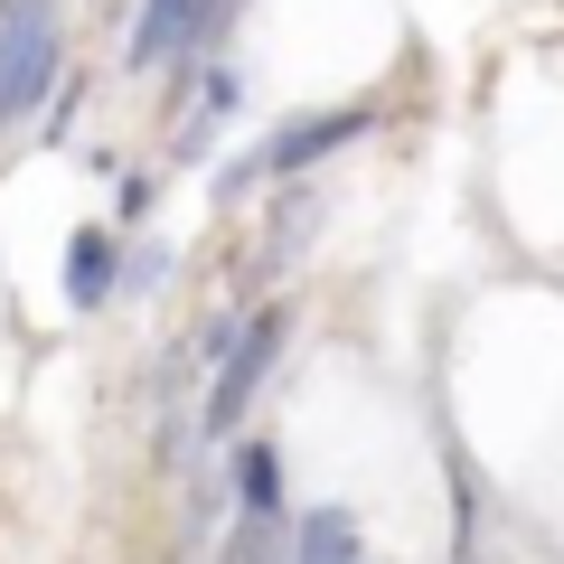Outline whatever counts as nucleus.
<instances>
[{
	"mask_svg": "<svg viewBox=\"0 0 564 564\" xmlns=\"http://www.w3.org/2000/svg\"><path fill=\"white\" fill-rule=\"evenodd\" d=\"M122 282V254H113V236H104V226H85L76 245H66V302L76 311H95L104 292H113Z\"/></svg>",
	"mask_w": 564,
	"mask_h": 564,
	"instance_id": "nucleus-5",
	"label": "nucleus"
},
{
	"mask_svg": "<svg viewBox=\"0 0 564 564\" xmlns=\"http://www.w3.org/2000/svg\"><path fill=\"white\" fill-rule=\"evenodd\" d=\"M292 564H367L358 518H348V508H311V518L292 527Z\"/></svg>",
	"mask_w": 564,
	"mask_h": 564,
	"instance_id": "nucleus-6",
	"label": "nucleus"
},
{
	"mask_svg": "<svg viewBox=\"0 0 564 564\" xmlns=\"http://www.w3.org/2000/svg\"><path fill=\"white\" fill-rule=\"evenodd\" d=\"M57 57H66L57 0H0V122H29L47 104Z\"/></svg>",
	"mask_w": 564,
	"mask_h": 564,
	"instance_id": "nucleus-1",
	"label": "nucleus"
},
{
	"mask_svg": "<svg viewBox=\"0 0 564 564\" xmlns=\"http://www.w3.org/2000/svg\"><path fill=\"white\" fill-rule=\"evenodd\" d=\"M217 564H292V555L273 545V518H245L236 536H226V555H217Z\"/></svg>",
	"mask_w": 564,
	"mask_h": 564,
	"instance_id": "nucleus-8",
	"label": "nucleus"
},
{
	"mask_svg": "<svg viewBox=\"0 0 564 564\" xmlns=\"http://www.w3.org/2000/svg\"><path fill=\"white\" fill-rule=\"evenodd\" d=\"M236 489H245L254 518H273V508H282V452L273 443H236Z\"/></svg>",
	"mask_w": 564,
	"mask_h": 564,
	"instance_id": "nucleus-7",
	"label": "nucleus"
},
{
	"mask_svg": "<svg viewBox=\"0 0 564 564\" xmlns=\"http://www.w3.org/2000/svg\"><path fill=\"white\" fill-rule=\"evenodd\" d=\"M161 273H170V254H161V245H141V254L122 263V282H141V292H151V282H161Z\"/></svg>",
	"mask_w": 564,
	"mask_h": 564,
	"instance_id": "nucleus-9",
	"label": "nucleus"
},
{
	"mask_svg": "<svg viewBox=\"0 0 564 564\" xmlns=\"http://www.w3.org/2000/svg\"><path fill=\"white\" fill-rule=\"evenodd\" d=\"M282 339H292V311H254L245 321V339L226 348V367H217V386H207V433H236V414L254 404V386L273 377V358H282Z\"/></svg>",
	"mask_w": 564,
	"mask_h": 564,
	"instance_id": "nucleus-3",
	"label": "nucleus"
},
{
	"mask_svg": "<svg viewBox=\"0 0 564 564\" xmlns=\"http://www.w3.org/2000/svg\"><path fill=\"white\" fill-rule=\"evenodd\" d=\"M226 20H236V0H198V39H217Z\"/></svg>",
	"mask_w": 564,
	"mask_h": 564,
	"instance_id": "nucleus-10",
	"label": "nucleus"
},
{
	"mask_svg": "<svg viewBox=\"0 0 564 564\" xmlns=\"http://www.w3.org/2000/svg\"><path fill=\"white\" fill-rule=\"evenodd\" d=\"M188 47H198V0H141L122 57L132 66H170V57H188Z\"/></svg>",
	"mask_w": 564,
	"mask_h": 564,
	"instance_id": "nucleus-4",
	"label": "nucleus"
},
{
	"mask_svg": "<svg viewBox=\"0 0 564 564\" xmlns=\"http://www.w3.org/2000/svg\"><path fill=\"white\" fill-rule=\"evenodd\" d=\"M377 122V104H339V113H311V122H282L273 141H263V161H245L226 188H245V180H311V170L329 161V151H348V141Z\"/></svg>",
	"mask_w": 564,
	"mask_h": 564,
	"instance_id": "nucleus-2",
	"label": "nucleus"
}]
</instances>
